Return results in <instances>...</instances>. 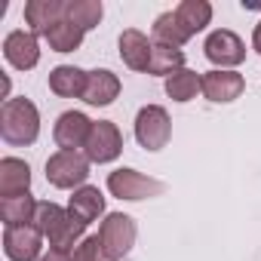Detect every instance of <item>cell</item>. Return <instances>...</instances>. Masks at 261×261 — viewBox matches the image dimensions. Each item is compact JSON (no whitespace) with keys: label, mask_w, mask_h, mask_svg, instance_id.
Masks as SVG:
<instances>
[{"label":"cell","mask_w":261,"mask_h":261,"mask_svg":"<svg viewBox=\"0 0 261 261\" xmlns=\"http://www.w3.org/2000/svg\"><path fill=\"white\" fill-rule=\"evenodd\" d=\"M34 227L49 240L53 249H62V252H74V246L83 243V230H86V224L77 221L59 203H40L34 215Z\"/></svg>","instance_id":"6da1fadb"},{"label":"cell","mask_w":261,"mask_h":261,"mask_svg":"<svg viewBox=\"0 0 261 261\" xmlns=\"http://www.w3.org/2000/svg\"><path fill=\"white\" fill-rule=\"evenodd\" d=\"M175 16L181 19V25L194 37L197 31H203L212 22V4H209V0H181V4L175 7Z\"/></svg>","instance_id":"44dd1931"},{"label":"cell","mask_w":261,"mask_h":261,"mask_svg":"<svg viewBox=\"0 0 261 261\" xmlns=\"http://www.w3.org/2000/svg\"><path fill=\"white\" fill-rule=\"evenodd\" d=\"M86 77H89V71H80L74 65H59V68L49 71V89L59 98H83Z\"/></svg>","instance_id":"e0dca14e"},{"label":"cell","mask_w":261,"mask_h":261,"mask_svg":"<svg viewBox=\"0 0 261 261\" xmlns=\"http://www.w3.org/2000/svg\"><path fill=\"white\" fill-rule=\"evenodd\" d=\"M188 40H191V31L181 25V19L175 16V10L157 16V22H154V43H163V46H175L178 49Z\"/></svg>","instance_id":"ffe728a7"},{"label":"cell","mask_w":261,"mask_h":261,"mask_svg":"<svg viewBox=\"0 0 261 261\" xmlns=\"http://www.w3.org/2000/svg\"><path fill=\"white\" fill-rule=\"evenodd\" d=\"M252 49H255V53L261 56V22L255 25V34H252Z\"/></svg>","instance_id":"83f0119b"},{"label":"cell","mask_w":261,"mask_h":261,"mask_svg":"<svg viewBox=\"0 0 261 261\" xmlns=\"http://www.w3.org/2000/svg\"><path fill=\"white\" fill-rule=\"evenodd\" d=\"M4 59L16 68V71H31L40 62V43L37 34L31 31H10L4 40Z\"/></svg>","instance_id":"8fae6325"},{"label":"cell","mask_w":261,"mask_h":261,"mask_svg":"<svg viewBox=\"0 0 261 261\" xmlns=\"http://www.w3.org/2000/svg\"><path fill=\"white\" fill-rule=\"evenodd\" d=\"M105 16V7H101V0H68V13L65 19L71 25H77L80 31H89L101 22Z\"/></svg>","instance_id":"603a6c76"},{"label":"cell","mask_w":261,"mask_h":261,"mask_svg":"<svg viewBox=\"0 0 261 261\" xmlns=\"http://www.w3.org/2000/svg\"><path fill=\"white\" fill-rule=\"evenodd\" d=\"M65 13H68V4H62V0H28L25 25L31 28V34H46L56 22H62Z\"/></svg>","instance_id":"5bb4252c"},{"label":"cell","mask_w":261,"mask_h":261,"mask_svg":"<svg viewBox=\"0 0 261 261\" xmlns=\"http://www.w3.org/2000/svg\"><path fill=\"white\" fill-rule=\"evenodd\" d=\"M243 89H246V80L237 71H218L215 68V71L203 74V95L215 105H227V101L240 98Z\"/></svg>","instance_id":"7c38bea8"},{"label":"cell","mask_w":261,"mask_h":261,"mask_svg":"<svg viewBox=\"0 0 261 261\" xmlns=\"http://www.w3.org/2000/svg\"><path fill=\"white\" fill-rule=\"evenodd\" d=\"M101 243L98 237H83V243L74 246V261H101Z\"/></svg>","instance_id":"484cf974"},{"label":"cell","mask_w":261,"mask_h":261,"mask_svg":"<svg viewBox=\"0 0 261 261\" xmlns=\"http://www.w3.org/2000/svg\"><path fill=\"white\" fill-rule=\"evenodd\" d=\"M108 191L117 197V200H129V203H136V200H151V197H160L163 194V181L160 178H151L139 169H114L108 175Z\"/></svg>","instance_id":"5b68a950"},{"label":"cell","mask_w":261,"mask_h":261,"mask_svg":"<svg viewBox=\"0 0 261 261\" xmlns=\"http://www.w3.org/2000/svg\"><path fill=\"white\" fill-rule=\"evenodd\" d=\"M172 136V120L166 114V108L160 105H145L136 117V139L145 151H160L169 145Z\"/></svg>","instance_id":"8992f818"},{"label":"cell","mask_w":261,"mask_h":261,"mask_svg":"<svg viewBox=\"0 0 261 261\" xmlns=\"http://www.w3.org/2000/svg\"><path fill=\"white\" fill-rule=\"evenodd\" d=\"M40 136V111L31 98H10L0 108V139L7 145H34Z\"/></svg>","instance_id":"7a4b0ae2"},{"label":"cell","mask_w":261,"mask_h":261,"mask_svg":"<svg viewBox=\"0 0 261 261\" xmlns=\"http://www.w3.org/2000/svg\"><path fill=\"white\" fill-rule=\"evenodd\" d=\"M136 237H139V227H136V218H129L123 212H111L105 215L101 227H98V243H101V255L108 261H120L133 252L136 246Z\"/></svg>","instance_id":"3957f363"},{"label":"cell","mask_w":261,"mask_h":261,"mask_svg":"<svg viewBox=\"0 0 261 261\" xmlns=\"http://www.w3.org/2000/svg\"><path fill=\"white\" fill-rule=\"evenodd\" d=\"M89 129H92V120L80 111H65L56 126H53V139L59 145V151H77V148H86V139H89Z\"/></svg>","instance_id":"30bf717a"},{"label":"cell","mask_w":261,"mask_h":261,"mask_svg":"<svg viewBox=\"0 0 261 261\" xmlns=\"http://www.w3.org/2000/svg\"><path fill=\"white\" fill-rule=\"evenodd\" d=\"M89 178V160L80 151H56L46 160V181L59 191H77Z\"/></svg>","instance_id":"277c9868"},{"label":"cell","mask_w":261,"mask_h":261,"mask_svg":"<svg viewBox=\"0 0 261 261\" xmlns=\"http://www.w3.org/2000/svg\"><path fill=\"white\" fill-rule=\"evenodd\" d=\"M203 53L212 65H218V71H227V68H237L246 59V43L240 40V34H233L227 28H218L206 37Z\"/></svg>","instance_id":"ba28073f"},{"label":"cell","mask_w":261,"mask_h":261,"mask_svg":"<svg viewBox=\"0 0 261 261\" xmlns=\"http://www.w3.org/2000/svg\"><path fill=\"white\" fill-rule=\"evenodd\" d=\"M37 206H40V203H37L31 194L13 197V200H0V218H4L7 227H16V224H34Z\"/></svg>","instance_id":"d6986e66"},{"label":"cell","mask_w":261,"mask_h":261,"mask_svg":"<svg viewBox=\"0 0 261 261\" xmlns=\"http://www.w3.org/2000/svg\"><path fill=\"white\" fill-rule=\"evenodd\" d=\"M151 49L154 43L139 31V28H126L120 34V59L126 62V68L133 71H148L151 65Z\"/></svg>","instance_id":"9a60e30c"},{"label":"cell","mask_w":261,"mask_h":261,"mask_svg":"<svg viewBox=\"0 0 261 261\" xmlns=\"http://www.w3.org/2000/svg\"><path fill=\"white\" fill-rule=\"evenodd\" d=\"M31 194V166L19 157H4L0 160V197L13 200Z\"/></svg>","instance_id":"4fadbf2b"},{"label":"cell","mask_w":261,"mask_h":261,"mask_svg":"<svg viewBox=\"0 0 261 261\" xmlns=\"http://www.w3.org/2000/svg\"><path fill=\"white\" fill-rule=\"evenodd\" d=\"M117 95H120V77H117L114 71H108V68L89 71V77H86V92H83V101H86V105L105 108V105H111Z\"/></svg>","instance_id":"2e32d148"},{"label":"cell","mask_w":261,"mask_h":261,"mask_svg":"<svg viewBox=\"0 0 261 261\" xmlns=\"http://www.w3.org/2000/svg\"><path fill=\"white\" fill-rule=\"evenodd\" d=\"M181 68H185V53H181V49H175V46H163V43H154L148 74H154V77H172V74L181 71Z\"/></svg>","instance_id":"7402d4cb"},{"label":"cell","mask_w":261,"mask_h":261,"mask_svg":"<svg viewBox=\"0 0 261 261\" xmlns=\"http://www.w3.org/2000/svg\"><path fill=\"white\" fill-rule=\"evenodd\" d=\"M68 212H71L77 221H83V224L95 221V218L105 212V197H101V191H98V188H92V185L77 188V191H74V197L68 200Z\"/></svg>","instance_id":"ac0fdd59"},{"label":"cell","mask_w":261,"mask_h":261,"mask_svg":"<svg viewBox=\"0 0 261 261\" xmlns=\"http://www.w3.org/2000/svg\"><path fill=\"white\" fill-rule=\"evenodd\" d=\"M43 246V233L34 224H16L4 230V252L10 261H37Z\"/></svg>","instance_id":"9c48e42d"},{"label":"cell","mask_w":261,"mask_h":261,"mask_svg":"<svg viewBox=\"0 0 261 261\" xmlns=\"http://www.w3.org/2000/svg\"><path fill=\"white\" fill-rule=\"evenodd\" d=\"M123 151V136H120V129L117 123L111 120H95L92 129H89V139H86V160L89 163H114Z\"/></svg>","instance_id":"52a82bcc"},{"label":"cell","mask_w":261,"mask_h":261,"mask_svg":"<svg viewBox=\"0 0 261 261\" xmlns=\"http://www.w3.org/2000/svg\"><path fill=\"white\" fill-rule=\"evenodd\" d=\"M40 261H74V252H62V249H49Z\"/></svg>","instance_id":"4316f807"},{"label":"cell","mask_w":261,"mask_h":261,"mask_svg":"<svg viewBox=\"0 0 261 261\" xmlns=\"http://www.w3.org/2000/svg\"><path fill=\"white\" fill-rule=\"evenodd\" d=\"M43 37H46V43H49L53 53H74V49H80V43H83V31H80L77 25H71L68 19L56 22Z\"/></svg>","instance_id":"cb8c5ba5"},{"label":"cell","mask_w":261,"mask_h":261,"mask_svg":"<svg viewBox=\"0 0 261 261\" xmlns=\"http://www.w3.org/2000/svg\"><path fill=\"white\" fill-rule=\"evenodd\" d=\"M197 89H203V77L191 68H181L172 77H166V95L172 101H191L197 95Z\"/></svg>","instance_id":"d4e9b609"}]
</instances>
